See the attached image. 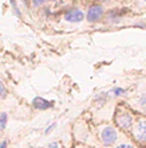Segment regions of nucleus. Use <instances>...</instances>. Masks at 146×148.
Returning a JSON list of instances; mask_svg holds the SVG:
<instances>
[{"label":"nucleus","instance_id":"obj_1","mask_svg":"<svg viewBox=\"0 0 146 148\" xmlns=\"http://www.w3.org/2000/svg\"><path fill=\"white\" fill-rule=\"evenodd\" d=\"M115 123L122 131H131L134 127V116L127 110H118L115 114Z\"/></svg>","mask_w":146,"mask_h":148},{"label":"nucleus","instance_id":"obj_2","mask_svg":"<svg viewBox=\"0 0 146 148\" xmlns=\"http://www.w3.org/2000/svg\"><path fill=\"white\" fill-rule=\"evenodd\" d=\"M131 133L138 143L146 144V119H139L131 129Z\"/></svg>","mask_w":146,"mask_h":148},{"label":"nucleus","instance_id":"obj_3","mask_svg":"<svg viewBox=\"0 0 146 148\" xmlns=\"http://www.w3.org/2000/svg\"><path fill=\"white\" fill-rule=\"evenodd\" d=\"M118 139V132H117L115 128L113 127H105L102 131H101V141L105 145H113Z\"/></svg>","mask_w":146,"mask_h":148},{"label":"nucleus","instance_id":"obj_4","mask_svg":"<svg viewBox=\"0 0 146 148\" xmlns=\"http://www.w3.org/2000/svg\"><path fill=\"white\" fill-rule=\"evenodd\" d=\"M103 14H105L103 7L99 5V4H95V5H91V7L88 8L86 18H87V20L90 23H96V22H99L102 19Z\"/></svg>","mask_w":146,"mask_h":148},{"label":"nucleus","instance_id":"obj_5","mask_svg":"<svg viewBox=\"0 0 146 148\" xmlns=\"http://www.w3.org/2000/svg\"><path fill=\"white\" fill-rule=\"evenodd\" d=\"M65 19L70 23H81L82 20L85 19V14L81 10H77V8H73L70 10L69 12H66Z\"/></svg>","mask_w":146,"mask_h":148},{"label":"nucleus","instance_id":"obj_6","mask_svg":"<svg viewBox=\"0 0 146 148\" xmlns=\"http://www.w3.org/2000/svg\"><path fill=\"white\" fill-rule=\"evenodd\" d=\"M32 105H34L35 108H38V109H47V108H50L52 104L46 101V100L42 97H36L34 101H32Z\"/></svg>","mask_w":146,"mask_h":148},{"label":"nucleus","instance_id":"obj_7","mask_svg":"<svg viewBox=\"0 0 146 148\" xmlns=\"http://www.w3.org/2000/svg\"><path fill=\"white\" fill-rule=\"evenodd\" d=\"M138 104H139V106H141V109H142L143 112H146V93H143L142 96L139 97Z\"/></svg>","mask_w":146,"mask_h":148},{"label":"nucleus","instance_id":"obj_8","mask_svg":"<svg viewBox=\"0 0 146 148\" xmlns=\"http://www.w3.org/2000/svg\"><path fill=\"white\" fill-rule=\"evenodd\" d=\"M5 123H7V114H5V113H1V114H0V129L5 128Z\"/></svg>","mask_w":146,"mask_h":148},{"label":"nucleus","instance_id":"obj_9","mask_svg":"<svg viewBox=\"0 0 146 148\" xmlns=\"http://www.w3.org/2000/svg\"><path fill=\"white\" fill-rule=\"evenodd\" d=\"M0 96H1V97H5V96H7V90H5V88H4L1 81H0Z\"/></svg>","mask_w":146,"mask_h":148},{"label":"nucleus","instance_id":"obj_10","mask_svg":"<svg viewBox=\"0 0 146 148\" xmlns=\"http://www.w3.org/2000/svg\"><path fill=\"white\" fill-rule=\"evenodd\" d=\"M44 3H46V0H32V4H34L35 7H40Z\"/></svg>","mask_w":146,"mask_h":148},{"label":"nucleus","instance_id":"obj_11","mask_svg":"<svg viewBox=\"0 0 146 148\" xmlns=\"http://www.w3.org/2000/svg\"><path fill=\"white\" fill-rule=\"evenodd\" d=\"M117 148H134V145L129 144V143H122V144H119Z\"/></svg>","mask_w":146,"mask_h":148},{"label":"nucleus","instance_id":"obj_12","mask_svg":"<svg viewBox=\"0 0 146 148\" xmlns=\"http://www.w3.org/2000/svg\"><path fill=\"white\" fill-rule=\"evenodd\" d=\"M114 93H115V96H121V94L125 93V90H123V89H119V88H117V89H114Z\"/></svg>","mask_w":146,"mask_h":148},{"label":"nucleus","instance_id":"obj_13","mask_svg":"<svg viewBox=\"0 0 146 148\" xmlns=\"http://www.w3.org/2000/svg\"><path fill=\"white\" fill-rule=\"evenodd\" d=\"M47 148H58V144H56V143H51V144L48 145Z\"/></svg>","mask_w":146,"mask_h":148},{"label":"nucleus","instance_id":"obj_14","mask_svg":"<svg viewBox=\"0 0 146 148\" xmlns=\"http://www.w3.org/2000/svg\"><path fill=\"white\" fill-rule=\"evenodd\" d=\"M5 147H7V144H5V143H3V144L0 145V148H5Z\"/></svg>","mask_w":146,"mask_h":148},{"label":"nucleus","instance_id":"obj_15","mask_svg":"<svg viewBox=\"0 0 146 148\" xmlns=\"http://www.w3.org/2000/svg\"><path fill=\"white\" fill-rule=\"evenodd\" d=\"M141 1H145V3H146V0H141Z\"/></svg>","mask_w":146,"mask_h":148}]
</instances>
